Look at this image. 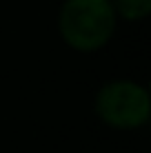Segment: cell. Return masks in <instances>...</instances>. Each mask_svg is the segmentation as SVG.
I'll return each instance as SVG.
<instances>
[{"mask_svg":"<svg viewBox=\"0 0 151 153\" xmlns=\"http://www.w3.org/2000/svg\"><path fill=\"white\" fill-rule=\"evenodd\" d=\"M60 36L76 51H98L116 31L111 0H67L58 16Z\"/></svg>","mask_w":151,"mask_h":153,"instance_id":"obj_1","label":"cell"},{"mask_svg":"<svg viewBox=\"0 0 151 153\" xmlns=\"http://www.w3.org/2000/svg\"><path fill=\"white\" fill-rule=\"evenodd\" d=\"M96 111L100 120L113 129H138L151 115V98L144 87L131 80L107 82L96 96Z\"/></svg>","mask_w":151,"mask_h":153,"instance_id":"obj_2","label":"cell"},{"mask_svg":"<svg viewBox=\"0 0 151 153\" xmlns=\"http://www.w3.org/2000/svg\"><path fill=\"white\" fill-rule=\"evenodd\" d=\"M111 4L127 20H142L151 13V0H111Z\"/></svg>","mask_w":151,"mask_h":153,"instance_id":"obj_3","label":"cell"}]
</instances>
